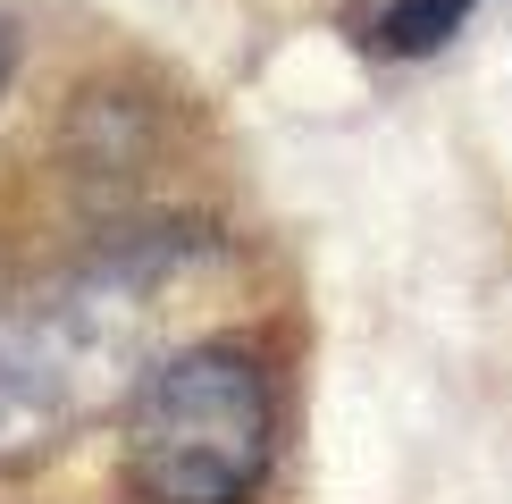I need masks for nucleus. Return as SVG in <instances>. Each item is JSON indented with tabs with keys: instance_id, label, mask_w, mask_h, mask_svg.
Listing matches in <instances>:
<instances>
[{
	"instance_id": "1",
	"label": "nucleus",
	"mask_w": 512,
	"mask_h": 504,
	"mask_svg": "<svg viewBox=\"0 0 512 504\" xmlns=\"http://www.w3.org/2000/svg\"><path fill=\"white\" fill-rule=\"evenodd\" d=\"M135 278H84L0 311V471L59 454L84 420H101L143 370Z\"/></svg>"
},
{
	"instance_id": "2",
	"label": "nucleus",
	"mask_w": 512,
	"mask_h": 504,
	"mask_svg": "<svg viewBox=\"0 0 512 504\" xmlns=\"http://www.w3.org/2000/svg\"><path fill=\"white\" fill-rule=\"evenodd\" d=\"M277 404L252 353L185 345L135 387L126 462L152 504H244L269 471Z\"/></svg>"
},
{
	"instance_id": "3",
	"label": "nucleus",
	"mask_w": 512,
	"mask_h": 504,
	"mask_svg": "<svg viewBox=\"0 0 512 504\" xmlns=\"http://www.w3.org/2000/svg\"><path fill=\"white\" fill-rule=\"evenodd\" d=\"M462 17H471V0H395L378 34H387V51H437Z\"/></svg>"
},
{
	"instance_id": "4",
	"label": "nucleus",
	"mask_w": 512,
	"mask_h": 504,
	"mask_svg": "<svg viewBox=\"0 0 512 504\" xmlns=\"http://www.w3.org/2000/svg\"><path fill=\"white\" fill-rule=\"evenodd\" d=\"M0 76H9V42H0Z\"/></svg>"
}]
</instances>
